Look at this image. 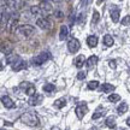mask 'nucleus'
I'll return each mask as SVG.
<instances>
[{
	"label": "nucleus",
	"instance_id": "obj_32",
	"mask_svg": "<svg viewBox=\"0 0 130 130\" xmlns=\"http://www.w3.org/2000/svg\"><path fill=\"white\" fill-rule=\"evenodd\" d=\"M54 16H56V17H57L58 19H60V18H63L64 13H63L61 11H59V10H58V11H54Z\"/></svg>",
	"mask_w": 130,
	"mask_h": 130
},
{
	"label": "nucleus",
	"instance_id": "obj_13",
	"mask_svg": "<svg viewBox=\"0 0 130 130\" xmlns=\"http://www.w3.org/2000/svg\"><path fill=\"white\" fill-rule=\"evenodd\" d=\"M25 68H27V63L21 59L18 63H16V64L12 66V70H13V71H21V70L25 69Z\"/></svg>",
	"mask_w": 130,
	"mask_h": 130
},
{
	"label": "nucleus",
	"instance_id": "obj_26",
	"mask_svg": "<svg viewBox=\"0 0 130 130\" xmlns=\"http://www.w3.org/2000/svg\"><path fill=\"white\" fill-rule=\"evenodd\" d=\"M105 115V110H98V111H95L93 113V119H98V118H100V117H102Z\"/></svg>",
	"mask_w": 130,
	"mask_h": 130
},
{
	"label": "nucleus",
	"instance_id": "obj_14",
	"mask_svg": "<svg viewBox=\"0 0 130 130\" xmlns=\"http://www.w3.org/2000/svg\"><path fill=\"white\" fill-rule=\"evenodd\" d=\"M69 35V28L68 25H61L60 27V32H59V39L60 40H65Z\"/></svg>",
	"mask_w": 130,
	"mask_h": 130
},
{
	"label": "nucleus",
	"instance_id": "obj_5",
	"mask_svg": "<svg viewBox=\"0 0 130 130\" xmlns=\"http://www.w3.org/2000/svg\"><path fill=\"white\" fill-rule=\"evenodd\" d=\"M36 25H39V28L43 29V30H50L52 28V23L51 21L46 17H42V18H37L36 21Z\"/></svg>",
	"mask_w": 130,
	"mask_h": 130
},
{
	"label": "nucleus",
	"instance_id": "obj_4",
	"mask_svg": "<svg viewBox=\"0 0 130 130\" xmlns=\"http://www.w3.org/2000/svg\"><path fill=\"white\" fill-rule=\"evenodd\" d=\"M79 48H81V43L77 39H71L68 42V50L70 53H77Z\"/></svg>",
	"mask_w": 130,
	"mask_h": 130
},
{
	"label": "nucleus",
	"instance_id": "obj_28",
	"mask_svg": "<svg viewBox=\"0 0 130 130\" xmlns=\"http://www.w3.org/2000/svg\"><path fill=\"white\" fill-rule=\"evenodd\" d=\"M30 11H31V13L35 14V16H39L40 13H42V12H41V9H40V6H39V5H37V6H31Z\"/></svg>",
	"mask_w": 130,
	"mask_h": 130
},
{
	"label": "nucleus",
	"instance_id": "obj_18",
	"mask_svg": "<svg viewBox=\"0 0 130 130\" xmlns=\"http://www.w3.org/2000/svg\"><path fill=\"white\" fill-rule=\"evenodd\" d=\"M84 61H86V58H84V56H82V54H79V56L76 57V59H75V65H76V68H82L84 64Z\"/></svg>",
	"mask_w": 130,
	"mask_h": 130
},
{
	"label": "nucleus",
	"instance_id": "obj_11",
	"mask_svg": "<svg viewBox=\"0 0 130 130\" xmlns=\"http://www.w3.org/2000/svg\"><path fill=\"white\" fill-rule=\"evenodd\" d=\"M21 60V57L17 56V54H9V56L6 57V61H7V64L12 65L13 66L16 63H18Z\"/></svg>",
	"mask_w": 130,
	"mask_h": 130
},
{
	"label": "nucleus",
	"instance_id": "obj_38",
	"mask_svg": "<svg viewBox=\"0 0 130 130\" xmlns=\"http://www.w3.org/2000/svg\"><path fill=\"white\" fill-rule=\"evenodd\" d=\"M1 130H4V129H1Z\"/></svg>",
	"mask_w": 130,
	"mask_h": 130
},
{
	"label": "nucleus",
	"instance_id": "obj_30",
	"mask_svg": "<svg viewBox=\"0 0 130 130\" xmlns=\"http://www.w3.org/2000/svg\"><path fill=\"white\" fill-rule=\"evenodd\" d=\"M130 24V16H124L122 18V25H129Z\"/></svg>",
	"mask_w": 130,
	"mask_h": 130
},
{
	"label": "nucleus",
	"instance_id": "obj_33",
	"mask_svg": "<svg viewBox=\"0 0 130 130\" xmlns=\"http://www.w3.org/2000/svg\"><path fill=\"white\" fill-rule=\"evenodd\" d=\"M108 64H110V66H111L112 69H116V60H110Z\"/></svg>",
	"mask_w": 130,
	"mask_h": 130
},
{
	"label": "nucleus",
	"instance_id": "obj_21",
	"mask_svg": "<svg viewBox=\"0 0 130 130\" xmlns=\"http://www.w3.org/2000/svg\"><path fill=\"white\" fill-rule=\"evenodd\" d=\"M104 43H105L107 47H111L112 45L115 43V40H113V37H112L111 35H108V34H107V35L104 36Z\"/></svg>",
	"mask_w": 130,
	"mask_h": 130
},
{
	"label": "nucleus",
	"instance_id": "obj_20",
	"mask_svg": "<svg viewBox=\"0 0 130 130\" xmlns=\"http://www.w3.org/2000/svg\"><path fill=\"white\" fill-rule=\"evenodd\" d=\"M116 117H113V116H110L108 118L106 119V125L108 126V128H116Z\"/></svg>",
	"mask_w": 130,
	"mask_h": 130
},
{
	"label": "nucleus",
	"instance_id": "obj_10",
	"mask_svg": "<svg viewBox=\"0 0 130 130\" xmlns=\"http://www.w3.org/2000/svg\"><path fill=\"white\" fill-rule=\"evenodd\" d=\"M1 102H3V105H4L6 108H13L14 107V102L12 101V99L7 95H4V96L1 98Z\"/></svg>",
	"mask_w": 130,
	"mask_h": 130
},
{
	"label": "nucleus",
	"instance_id": "obj_16",
	"mask_svg": "<svg viewBox=\"0 0 130 130\" xmlns=\"http://www.w3.org/2000/svg\"><path fill=\"white\" fill-rule=\"evenodd\" d=\"M96 63H98V57L96 56H90L88 59H87V61H86V64H87V68H88V69H92Z\"/></svg>",
	"mask_w": 130,
	"mask_h": 130
},
{
	"label": "nucleus",
	"instance_id": "obj_37",
	"mask_svg": "<svg viewBox=\"0 0 130 130\" xmlns=\"http://www.w3.org/2000/svg\"><path fill=\"white\" fill-rule=\"evenodd\" d=\"M90 130H98V129H96V128H95V126H93V128H92V129H90Z\"/></svg>",
	"mask_w": 130,
	"mask_h": 130
},
{
	"label": "nucleus",
	"instance_id": "obj_25",
	"mask_svg": "<svg viewBox=\"0 0 130 130\" xmlns=\"http://www.w3.org/2000/svg\"><path fill=\"white\" fill-rule=\"evenodd\" d=\"M99 19H100V13H99L98 11H94L93 17H92V24H93V25H95V24L99 22Z\"/></svg>",
	"mask_w": 130,
	"mask_h": 130
},
{
	"label": "nucleus",
	"instance_id": "obj_27",
	"mask_svg": "<svg viewBox=\"0 0 130 130\" xmlns=\"http://www.w3.org/2000/svg\"><path fill=\"white\" fill-rule=\"evenodd\" d=\"M119 100H121V96H119L118 94H113V93H112L111 95H108V101L117 102V101H119Z\"/></svg>",
	"mask_w": 130,
	"mask_h": 130
},
{
	"label": "nucleus",
	"instance_id": "obj_2",
	"mask_svg": "<svg viewBox=\"0 0 130 130\" xmlns=\"http://www.w3.org/2000/svg\"><path fill=\"white\" fill-rule=\"evenodd\" d=\"M17 32L19 35H22V36L29 37L35 32V28L32 25H30V24H23V25H19L17 28Z\"/></svg>",
	"mask_w": 130,
	"mask_h": 130
},
{
	"label": "nucleus",
	"instance_id": "obj_12",
	"mask_svg": "<svg viewBox=\"0 0 130 130\" xmlns=\"http://www.w3.org/2000/svg\"><path fill=\"white\" fill-rule=\"evenodd\" d=\"M100 90L102 93H111L115 90V86H112L110 83H102V86L100 87Z\"/></svg>",
	"mask_w": 130,
	"mask_h": 130
},
{
	"label": "nucleus",
	"instance_id": "obj_22",
	"mask_svg": "<svg viewBox=\"0 0 130 130\" xmlns=\"http://www.w3.org/2000/svg\"><path fill=\"white\" fill-rule=\"evenodd\" d=\"M128 111V104L126 102H122L121 105H118L117 107V112L119 113V115H123V113H125Z\"/></svg>",
	"mask_w": 130,
	"mask_h": 130
},
{
	"label": "nucleus",
	"instance_id": "obj_1",
	"mask_svg": "<svg viewBox=\"0 0 130 130\" xmlns=\"http://www.w3.org/2000/svg\"><path fill=\"white\" fill-rule=\"evenodd\" d=\"M19 121L24 123V124H27L29 126H37L39 125V118L34 113V112H24L23 115H21L19 117Z\"/></svg>",
	"mask_w": 130,
	"mask_h": 130
},
{
	"label": "nucleus",
	"instance_id": "obj_23",
	"mask_svg": "<svg viewBox=\"0 0 130 130\" xmlns=\"http://www.w3.org/2000/svg\"><path fill=\"white\" fill-rule=\"evenodd\" d=\"M65 105H66V100H65L64 98L57 99L56 101H54V107H56V108H61V107H64Z\"/></svg>",
	"mask_w": 130,
	"mask_h": 130
},
{
	"label": "nucleus",
	"instance_id": "obj_35",
	"mask_svg": "<svg viewBox=\"0 0 130 130\" xmlns=\"http://www.w3.org/2000/svg\"><path fill=\"white\" fill-rule=\"evenodd\" d=\"M51 130H60V129H59L58 126H52V129H51Z\"/></svg>",
	"mask_w": 130,
	"mask_h": 130
},
{
	"label": "nucleus",
	"instance_id": "obj_19",
	"mask_svg": "<svg viewBox=\"0 0 130 130\" xmlns=\"http://www.w3.org/2000/svg\"><path fill=\"white\" fill-rule=\"evenodd\" d=\"M1 52L9 56V54H11V52H12V46L9 45V43H3L1 45Z\"/></svg>",
	"mask_w": 130,
	"mask_h": 130
},
{
	"label": "nucleus",
	"instance_id": "obj_31",
	"mask_svg": "<svg viewBox=\"0 0 130 130\" xmlns=\"http://www.w3.org/2000/svg\"><path fill=\"white\" fill-rule=\"evenodd\" d=\"M86 76H87V75H86V72H84V71H79L78 75H77V78L82 81V79L86 78Z\"/></svg>",
	"mask_w": 130,
	"mask_h": 130
},
{
	"label": "nucleus",
	"instance_id": "obj_29",
	"mask_svg": "<svg viewBox=\"0 0 130 130\" xmlns=\"http://www.w3.org/2000/svg\"><path fill=\"white\" fill-rule=\"evenodd\" d=\"M98 87H99V82L98 81H90V82H88V88L89 89H96Z\"/></svg>",
	"mask_w": 130,
	"mask_h": 130
},
{
	"label": "nucleus",
	"instance_id": "obj_17",
	"mask_svg": "<svg viewBox=\"0 0 130 130\" xmlns=\"http://www.w3.org/2000/svg\"><path fill=\"white\" fill-rule=\"evenodd\" d=\"M87 43L89 47H95L98 45V37L95 35H89L87 37Z\"/></svg>",
	"mask_w": 130,
	"mask_h": 130
},
{
	"label": "nucleus",
	"instance_id": "obj_24",
	"mask_svg": "<svg viewBox=\"0 0 130 130\" xmlns=\"http://www.w3.org/2000/svg\"><path fill=\"white\" fill-rule=\"evenodd\" d=\"M42 89H43V92H46V93H51V92H54L56 87H54V84H52V83H46L42 87Z\"/></svg>",
	"mask_w": 130,
	"mask_h": 130
},
{
	"label": "nucleus",
	"instance_id": "obj_7",
	"mask_svg": "<svg viewBox=\"0 0 130 130\" xmlns=\"http://www.w3.org/2000/svg\"><path fill=\"white\" fill-rule=\"evenodd\" d=\"M40 9H41V12L43 14H51L53 12V6L50 1H41L40 3Z\"/></svg>",
	"mask_w": 130,
	"mask_h": 130
},
{
	"label": "nucleus",
	"instance_id": "obj_9",
	"mask_svg": "<svg viewBox=\"0 0 130 130\" xmlns=\"http://www.w3.org/2000/svg\"><path fill=\"white\" fill-rule=\"evenodd\" d=\"M88 112V107L87 105H78V106L75 108V113H76V116L78 119H82L84 116H86V113Z\"/></svg>",
	"mask_w": 130,
	"mask_h": 130
},
{
	"label": "nucleus",
	"instance_id": "obj_3",
	"mask_svg": "<svg viewBox=\"0 0 130 130\" xmlns=\"http://www.w3.org/2000/svg\"><path fill=\"white\" fill-rule=\"evenodd\" d=\"M48 59H50V53L48 52H42L32 59V63H34V65H42L45 64V61H47Z\"/></svg>",
	"mask_w": 130,
	"mask_h": 130
},
{
	"label": "nucleus",
	"instance_id": "obj_8",
	"mask_svg": "<svg viewBox=\"0 0 130 130\" xmlns=\"http://www.w3.org/2000/svg\"><path fill=\"white\" fill-rule=\"evenodd\" d=\"M42 100H43V95L36 93L35 95H32L31 98H29L28 102H29L30 106H37V105H40V104L42 102Z\"/></svg>",
	"mask_w": 130,
	"mask_h": 130
},
{
	"label": "nucleus",
	"instance_id": "obj_6",
	"mask_svg": "<svg viewBox=\"0 0 130 130\" xmlns=\"http://www.w3.org/2000/svg\"><path fill=\"white\" fill-rule=\"evenodd\" d=\"M21 88H23L24 90H25V94L29 95L30 98L36 94V88H35V86H32V84L29 83V82H23V83L21 84Z\"/></svg>",
	"mask_w": 130,
	"mask_h": 130
},
{
	"label": "nucleus",
	"instance_id": "obj_36",
	"mask_svg": "<svg viewBox=\"0 0 130 130\" xmlns=\"http://www.w3.org/2000/svg\"><path fill=\"white\" fill-rule=\"evenodd\" d=\"M126 124H128V125L130 126V117H129V118H128V119H126Z\"/></svg>",
	"mask_w": 130,
	"mask_h": 130
},
{
	"label": "nucleus",
	"instance_id": "obj_34",
	"mask_svg": "<svg viewBox=\"0 0 130 130\" xmlns=\"http://www.w3.org/2000/svg\"><path fill=\"white\" fill-rule=\"evenodd\" d=\"M82 21H84V14L79 13L78 14V23H82Z\"/></svg>",
	"mask_w": 130,
	"mask_h": 130
},
{
	"label": "nucleus",
	"instance_id": "obj_15",
	"mask_svg": "<svg viewBox=\"0 0 130 130\" xmlns=\"http://www.w3.org/2000/svg\"><path fill=\"white\" fill-rule=\"evenodd\" d=\"M119 14H121V11L119 9H111V18L113 23H117L119 21Z\"/></svg>",
	"mask_w": 130,
	"mask_h": 130
}]
</instances>
